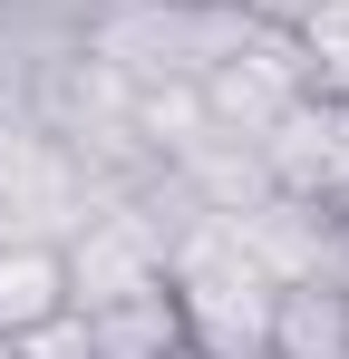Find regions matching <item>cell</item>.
I'll use <instances>...</instances> for the list:
<instances>
[{
  "instance_id": "cell-1",
  "label": "cell",
  "mask_w": 349,
  "mask_h": 359,
  "mask_svg": "<svg viewBox=\"0 0 349 359\" xmlns=\"http://www.w3.org/2000/svg\"><path fill=\"white\" fill-rule=\"evenodd\" d=\"M165 292L194 359H262L272 340V272L233 243L224 214H184L165 243Z\"/></svg>"
},
{
  "instance_id": "cell-2",
  "label": "cell",
  "mask_w": 349,
  "mask_h": 359,
  "mask_svg": "<svg viewBox=\"0 0 349 359\" xmlns=\"http://www.w3.org/2000/svg\"><path fill=\"white\" fill-rule=\"evenodd\" d=\"M194 97H204L214 136H262L291 97H310V78H301V49L282 29H252L242 49H224L214 68H194Z\"/></svg>"
},
{
  "instance_id": "cell-3",
  "label": "cell",
  "mask_w": 349,
  "mask_h": 359,
  "mask_svg": "<svg viewBox=\"0 0 349 359\" xmlns=\"http://www.w3.org/2000/svg\"><path fill=\"white\" fill-rule=\"evenodd\" d=\"M262 359H349V282L310 272V282H272V340Z\"/></svg>"
},
{
  "instance_id": "cell-4",
  "label": "cell",
  "mask_w": 349,
  "mask_h": 359,
  "mask_svg": "<svg viewBox=\"0 0 349 359\" xmlns=\"http://www.w3.org/2000/svg\"><path fill=\"white\" fill-rule=\"evenodd\" d=\"M58 311H78V301H68V252H58V233H0V340H29Z\"/></svg>"
},
{
  "instance_id": "cell-5",
  "label": "cell",
  "mask_w": 349,
  "mask_h": 359,
  "mask_svg": "<svg viewBox=\"0 0 349 359\" xmlns=\"http://www.w3.org/2000/svg\"><path fill=\"white\" fill-rule=\"evenodd\" d=\"M78 330H88V359H184V320H174V292H165V282L78 311Z\"/></svg>"
},
{
  "instance_id": "cell-6",
  "label": "cell",
  "mask_w": 349,
  "mask_h": 359,
  "mask_svg": "<svg viewBox=\"0 0 349 359\" xmlns=\"http://www.w3.org/2000/svg\"><path fill=\"white\" fill-rule=\"evenodd\" d=\"M10 359H88V330H78V311H58V320H39L29 340H0Z\"/></svg>"
},
{
  "instance_id": "cell-7",
  "label": "cell",
  "mask_w": 349,
  "mask_h": 359,
  "mask_svg": "<svg viewBox=\"0 0 349 359\" xmlns=\"http://www.w3.org/2000/svg\"><path fill=\"white\" fill-rule=\"evenodd\" d=\"M233 10H242V20H252V29H301V20H310V10H320V0H233Z\"/></svg>"
},
{
  "instance_id": "cell-8",
  "label": "cell",
  "mask_w": 349,
  "mask_h": 359,
  "mask_svg": "<svg viewBox=\"0 0 349 359\" xmlns=\"http://www.w3.org/2000/svg\"><path fill=\"white\" fill-rule=\"evenodd\" d=\"M330 214H340V252H349V194H330Z\"/></svg>"
},
{
  "instance_id": "cell-9",
  "label": "cell",
  "mask_w": 349,
  "mask_h": 359,
  "mask_svg": "<svg viewBox=\"0 0 349 359\" xmlns=\"http://www.w3.org/2000/svg\"><path fill=\"white\" fill-rule=\"evenodd\" d=\"M184 359H194V350H184Z\"/></svg>"
},
{
  "instance_id": "cell-10",
  "label": "cell",
  "mask_w": 349,
  "mask_h": 359,
  "mask_svg": "<svg viewBox=\"0 0 349 359\" xmlns=\"http://www.w3.org/2000/svg\"><path fill=\"white\" fill-rule=\"evenodd\" d=\"M0 359H10V350H0Z\"/></svg>"
}]
</instances>
